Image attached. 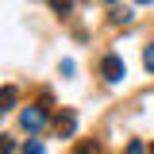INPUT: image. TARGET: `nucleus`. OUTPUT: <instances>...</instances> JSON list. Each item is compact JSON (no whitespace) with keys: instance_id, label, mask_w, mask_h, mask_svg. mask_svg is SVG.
I'll return each mask as SVG.
<instances>
[{"instance_id":"nucleus-5","label":"nucleus","mask_w":154,"mask_h":154,"mask_svg":"<svg viewBox=\"0 0 154 154\" xmlns=\"http://www.w3.org/2000/svg\"><path fill=\"white\" fill-rule=\"evenodd\" d=\"M77 154H104V146H100V143H93V139H81Z\"/></svg>"},{"instance_id":"nucleus-4","label":"nucleus","mask_w":154,"mask_h":154,"mask_svg":"<svg viewBox=\"0 0 154 154\" xmlns=\"http://www.w3.org/2000/svg\"><path fill=\"white\" fill-rule=\"evenodd\" d=\"M16 100H19V93L12 89V85H4V89H0V112H8V108H12Z\"/></svg>"},{"instance_id":"nucleus-12","label":"nucleus","mask_w":154,"mask_h":154,"mask_svg":"<svg viewBox=\"0 0 154 154\" xmlns=\"http://www.w3.org/2000/svg\"><path fill=\"white\" fill-rule=\"evenodd\" d=\"M108 4H116V0H108Z\"/></svg>"},{"instance_id":"nucleus-6","label":"nucleus","mask_w":154,"mask_h":154,"mask_svg":"<svg viewBox=\"0 0 154 154\" xmlns=\"http://www.w3.org/2000/svg\"><path fill=\"white\" fill-rule=\"evenodd\" d=\"M143 66H146V69H150V73H154V42H150V46H146V50H143Z\"/></svg>"},{"instance_id":"nucleus-3","label":"nucleus","mask_w":154,"mask_h":154,"mask_svg":"<svg viewBox=\"0 0 154 154\" xmlns=\"http://www.w3.org/2000/svg\"><path fill=\"white\" fill-rule=\"evenodd\" d=\"M54 127H58V135H62V139H69V135L77 131V116H73V112H58Z\"/></svg>"},{"instance_id":"nucleus-11","label":"nucleus","mask_w":154,"mask_h":154,"mask_svg":"<svg viewBox=\"0 0 154 154\" xmlns=\"http://www.w3.org/2000/svg\"><path fill=\"white\" fill-rule=\"evenodd\" d=\"M135 4H154V0H135Z\"/></svg>"},{"instance_id":"nucleus-7","label":"nucleus","mask_w":154,"mask_h":154,"mask_svg":"<svg viewBox=\"0 0 154 154\" xmlns=\"http://www.w3.org/2000/svg\"><path fill=\"white\" fill-rule=\"evenodd\" d=\"M0 154H16V143H12L8 135H0Z\"/></svg>"},{"instance_id":"nucleus-10","label":"nucleus","mask_w":154,"mask_h":154,"mask_svg":"<svg viewBox=\"0 0 154 154\" xmlns=\"http://www.w3.org/2000/svg\"><path fill=\"white\" fill-rule=\"evenodd\" d=\"M127 154H143V143H139V139H135L131 146H127Z\"/></svg>"},{"instance_id":"nucleus-2","label":"nucleus","mask_w":154,"mask_h":154,"mask_svg":"<svg viewBox=\"0 0 154 154\" xmlns=\"http://www.w3.org/2000/svg\"><path fill=\"white\" fill-rule=\"evenodd\" d=\"M19 123H23L27 131H38V127L46 123V112H42V108H35V104H31V108H23V112H19Z\"/></svg>"},{"instance_id":"nucleus-1","label":"nucleus","mask_w":154,"mask_h":154,"mask_svg":"<svg viewBox=\"0 0 154 154\" xmlns=\"http://www.w3.org/2000/svg\"><path fill=\"white\" fill-rule=\"evenodd\" d=\"M100 73H104V81H123V77H127V66H123V58L119 54H108L104 58V62H100Z\"/></svg>"},{"instance_id":"nucleus-9","label":"nucleus","mask_w":154,"mask_h":154,"mask_svg":"<svg viewBox=\"0 0 154 154\" xmlns=\"http://www.w3.org/2000/svg\"><path fill=\"white\" fill-rule=\"evenodd\" d=\"M50 8H54V12H69V8H73V0H50Z\"/></svg>"},{"instance_id":"nucleus-8","label":"nucleus","mask_w":154,"mask_h":154,"mask_svg":"<svg viewBox=\"0 0 154 154\" xmlns=\"http://www.w3.org/2000/svg\"><path fill=\"white\" fill-rule=\"evenodd\" d=\"M23 154H42V143H35V139H27V143H23Z\"/></svg>"}]
</instances>
